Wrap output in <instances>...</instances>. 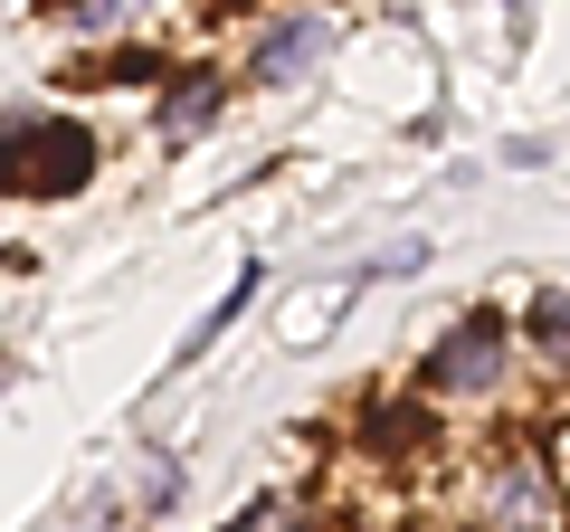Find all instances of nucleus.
<instances>
[{
  "label": "nucleus",
  "mask_w": 570,
  "mask_h": 532,
  "mask_svg": "<svg viewBox=\"0 0 570 532\" xmlns=\"http://www.w3.org/2000/svg\"><path fill=\"white\" fill-rule=\"evenodd\" d=\"M96 181V134L67 115H39V124H10V190L20 200H67V190Z\"/></svg>",
  "instance_id": "nucleus-1"
},
{
  "label": "nucleus",
  "mask_w": 570,
  "mask_h": 532,
  "mask_svg": "<svg viewBox=\"0 0 570 532\" xmlns=\"http://www.w3.org/2000/svg\"><path fill=\"white\" fill-rule=\"evenodd\" d=\"M485 532H561L570 523V494H561V466H542L532 447H494L485 466Z\"/></svg>",
  "instance_id": "nucleus-2"
},
{
  "label": "nucleus",
  "mask_w": 570,
  "mask_h": 532,
  "mask_svg": "<svg viewBox=\"0 0 570 532\" xmlns=\"http://www.w3.org/2000/svg\"><path fill=\"white\" fill-rule=\"evenodd\" d=\"M494 381H504V314L494 305H475L466 324H448L419 352V390H438V400H485Z\"/></svg>",
  "instance_id": "nucleus-3"
},
{
  "label": "nucleus",
  "mask_w": 570,
  "mask_h": 532,
  "mask_svg": "<svg viewBox=\"0 0 570 532\" xmlns=\"http://www.w3.org/2000/svg\"><path fill=\"white\" fill-rule=\"evenodd\" d=\"M324 39H333L324 20H276V29H257V58H247V77H257V86H285L295 67L324 58Z\"/></svg>",
  "instance_id": "nucleus-4"
},
{
  "label": "nucleus",
  "mask_w": 570,
  "mask_h": 532,
  "mask_svg": "<svg viewBox=\"0 0 570 532\" xmlns=\"http://www.w3.org/2000/svg\"><path fill=\"white\" fill-rule=\"evenodd\" d=\"M153 77H171L153 48H105V58H77V67H67V86H153Z\"/></svg>",
  "instance_id": "nucleus-5"
},
{
  "label": "nucleus",
  "mask_w": 570,
  "mask_h": 532,
  "mask_svg": "<svg viewBox=\"0 0 570 532\" xmlns=\"http://www.w3.org/2000/svg\"><path fill=\"white\" fill-rule=\"evenodd\" d=\"M362 447H381V456L428 447V410H419V400H381V410L362 418Z\"/></svg>",
  "instance_id": "nucleus-6"
},
{
  "label": "nucleus",
  "mask_w": 570,
  "mask_h": 532,
  "mask_svg": "<svg viewBox=\"0 0 570 532\" xmlns=\"http://www.w3.org/2000/svg\"><path fill=\"white\" fill-rule=\"evenodd\" d=\"M219 96H228V86L209 77V67H190V77H181V86L163 96V134H200V124L219 115Z\"/></svg>",
  "instance_id": "nucleus-7"
},
{
  "label": "nucleus",
  "mask_w": 570,
  "mask_h": 532,
  "mask_svg": "<svg viewBox=\"0 0 570 532\" xmlns=\"http://www.w3.org/2000/svg\"><path fill=\"white\" fill-rule=\"evenodd\" d=\"M532 343H542L551 371H570V295H542L532 305Z\"/></svg>",
  "instance_id": "nucleus-8"
},
{
  "label": "nucleus",
  "mask_w": 570,
  "mask_h": 532,
  "mask_svg": "<svg viewBox=\"0 0 570 532\" xmlns=\"http://www.w3.org/2000/svg\"><path fill=\"white\" fill-rule=\"evenodd\" d=\"M228 532H305V504H295V494H257Z\"/></svg>",
  "instance_id": "nucleus-9"
},
{
  "label": "nucleus",
  "mask_w": 570,
  "mask_h": 532,
  "mask_svg": "<svg viewBox=\"0 0 570 532\" xmlns=\"http://www.w3.org/2000/svg\"><path fill=\"white\" fill-rule=\"evenodd\" d=\"M247 295H257V266H238V286H228V305H209V324L190 333V352H209V343H219V333L238 324V305H247Z\"/></svg>",
  "instance_id": "nucleus-10"
},
{
  "label": "nucleus",
  "mask_w": 570,
  "mask_h": 532,
  "mask_svg": "<svg viewBox=\"0 0 570 532\" xmlns=\"http://www.w3.org/2000/svg\"><path fill=\"white\" fill-rule=\"evenodd\" d=\"M39 10H58V20H86V0H39Z\"/></svg>",
  "instance_id": "nucleus-11"
},
{
  "label": "nucleus",
  "mask_w": 570,
  "mask_h": 532,
  "mask_svg": "<svg viewBox=\"0 0 570 532\" xmlns=\"http://www.w3.org/2000/svg\"><path fill=\"white\" fill-rule=\"evenodd\" d=\"M551 466H561V494H570V437H561V456H551Z\"/></svg>",
  "instance_id": "nucleus-12"
},
{
  "label": "nucleus",
  "mask_w": 570,
  "mask_h": 532,
  "mask_svg": "<svg viewBox=\"0 0 570 532\" xmlns=\"http://www.w3.org/2000/svg\"><path fill=\"white\" fill-rule=\"evenodd\" d=\"M209 10H247V0H209Z\"/></svg>",
  "instance_id": "nucleus-13"
}]
</instances>
